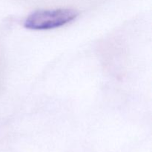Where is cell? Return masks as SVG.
<instances>
[{"mask_svg": "<svg viewBox=\"0 0 152 152\" xmlns=\"http://www.w3.org/2000/svg\"><path fill=\"white\" fill-rule=\"evenodd\" d=\"M77 16L78 13L71 9L38 10L27 17L24 27L34 31L54 29L73 22Z\"/></svg>", "mask_w": 152, "mask_h": 152, "instance_id": "6da1fadb", "label": "cell"}]
</instances>
